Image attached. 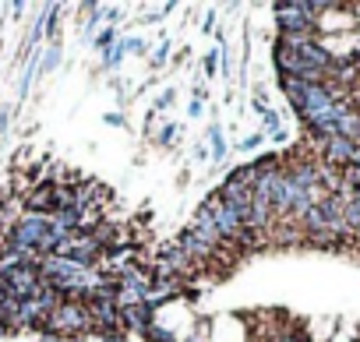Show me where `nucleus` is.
<instances>
[{
	"instance_id": "1",
	"label": "nucleus",
	"mask_w": 360,
	"mask_h": 342,
	"mask_svg": "<svg viewBox=\"0 0 360 342\" xmlns=\"http://www.w3.org/2000/svg\"><path fill=\"white\" fill-rule=\"evenodd\" d=\"M46 335H53V338H78V335H85V331H96V324H92V314H89V307L82 303V300H60V307L46 317Z\"/></svg>"
},
{
	"instance_id": "2",
	"label": "nucleus",
	"mask_w": 360,
	"mask_h": 342,
	"mask_svg": "<svg viewBox=\"0 0 360 342\" xmlns=\"http://www.w3.org/2000/svg\"><path fill=\"white\" fill-rule=\"evenodd\" d=\"M325 8L321 4H304V0H297V4H276V22H279V36H314L318 29V18Z\"/></svg>"
},
{
	"instance_id": "3",
	"label": "nucleus",
	"mask_w": 360,
	"mask_h": 342,
	"mask_svg": "<svg viewBox=\"0 0 360 342\" xmlns=\"http://www.w3.org/2000/svg\"><path fill=\"white\" fill-rule=\"evenodd\" d=\"M85 307H89L92 324H96L99 335H117V331H124V324H120V307H117V300H113V289L92 293V296L85 300Z\"/></svg>"
},
{
	"instance_id": "4",
	"label": "nucleus",
	"mask_w": 360,
	"mask_h": 342,
	"mask_svg": "<svg viewBox=\"0 0 360 342\" xmlns=\"http://www.w3.org/2000/svg\"><path fill=\"white\" fill-rule=\"evenodd\" d=\"M0 286H4L15 300H29V296L43 286L39 265H15V268H8V272H0Z\"/></svg>"
},
{
	"instance_id": "5",
	"label": "nucleus",
	"mask_w": 360,
	"mask_h": 342,
	"mask_svg": "<svg viewBox=\"0 0 360 342\" xmlns=\"http://www.w3.org/2000/svg\"><path fill=\"white\" fill-rule=\"evenodd\" d=\"M57 254H60V258H71V261H78V265H85V268H96V261L103 258V247H99V240H96L92 233H71V237L57 247Z\"/></svg>"
},
{
	"instance_id": "6",
	"label": "nucleus",
	"mask_w": 360,
	"mask_h": 342,
	"mask_svg": "<svg viewBox=\"0 0 360 342\" xmlns=\"http://www.w3.org/2000/svg\"><path fill=\"white\" fill-rule=\"evenodd\" d=\"M209 141H212V155L223 159L226 155V141H223V131L219 127H209Z\"/></svg>"
},
{
	"instance_id": "7",
	"label": "nucleus",
	"mask_w": 360,
	"mask_h": 342,
	"mask_svg": "<svg viewBox=\"0 0 360 342\" xmlns=\"http://www.w3.org/2000/svg\"><path fill=\"white\" fill-rule=\"evenodd\" d=\"M57 29H60V8H57V4H50V8H46V32H50V36H57Z\"/></svg>"
},
{
	"instance_id": "8",
	"label": "nucleus",
	"mask_w": 360,
	"mask_h": 342,
	"mask_svg": "<svg viewBox=\"0 0 360 342\" xmlns=\"http://www.w3.org/2000/svg\"><path fill=\"white\" fill-rule=\"evenodd\" d=\"M57 64H60V43L50 46V53H46V60H43V71H53Z\"/></svg>"
},
{
	"instance_id": "9",
	"label": "nucleus",
	"mask_w": 360,
	"mask_h": 342,
	"mask_svg": "<svg viewBox=\"0 0 360 342\" xmlns=\"http://www.w3.org/2000/svg\"><path fill=\"white\" fill-rule=\"evenodd\" d=\"M120 50H124V53H145V39H124Z\"/></svg>"
},
{
	"instance_id": "10",
	"label": "nucleus",
	"mask_w": 360,
	"mask_h": 342,
	"mask_svg": "<svg viewBox=\"0 0 360 342\" xmlns=\"http://www.w3.org/2000/svg\"><path fill=\"white\" fill-rule=\"evenodd\" d=\"M258 145H262V134H251V138H244V141H240V148H244V152H251V148H258Z\"/></svg>"
},
{
	"instance_id": "11",
	"label": "nucleus",
	"mask_w": 360,
	"mask_h": 342,
	"mask_svg": "<svg viewBox=\"0 0 360 342\" xmlns=\"http://www.w3.org/2000/svg\"><path fill=\"white\" fill-rule=\"evenodd\" d=\"M202 99H205V96H202V92H198V96H195V99H191V117H198V113H202Z\"/></svg>"
},
{
	"instance_id": "12",
	"label": "nucleus",
	"mask_w": 360,
	"mask_h": 342,
	"mask_svg": "<svg viewBox=\"0 0 360 342\" xmlns=\"http://www.w3.org/2000/svg\"><path fill=\"white\" fill-rule=\"evenodd\" d=\"M162 131H166V134H162V145H166V141H173V138H176V127H173V124H169V127H162Z\"/></svg>"
},
{
	"instance_id": "13",
	"label": "nucleus",
	"mask_w": 360,
	"mask_h": 342,
	"mask_svg": "<svg viewBox=\"0 0 360 342\" xmlns=\"http://www.w3.org/2000/svg\"><path fill=\"white\" fill-rule=\"evenodd\" d=\"M106 124H117V127H120V124H124V117H120V113H106Z\"/></svg>"
},
{
	"instance_id": "14",
	"label": "nucleus",
	"mask_w": 360,
	"mask_h": 342,
	"mask_svg": "<svg viewBox=\"0 0 360 342\" xmlns=\"http://www.w3.org/2000/svg\"><path fill=\"white\" fill-rule=\"evenodd\" d=\"M0 131H8V110H0Z\"/></svg>"
},
{
	"instance_id": "15",
	"label": "nucleus",
	"mask_w": 360,
	"mask_h": 342,
	"mask_svg": "<svg viewBox=\"0 0 360 342\" xmlns=\"http://www.w3.org/2000/svg\"><path fill=\"white\" fill-rule=\"evenodd\" d=\"M0 335H11V328H8L4 321H0Z\"/></svg>"
},
{
	"instance_id": "16",
	"label": "nucleus",
	"mask_w": 360,
	"mask_h": 342,
	"mask_svg": "<svg viewBox=\"0 0 360 342\" xmlns=\"http://www.w3.org/2000/svg\"><path fill=\"white\" fill-rule=\"evenodd\" d=\"M43 342H57V338H53V335H46V338H43Z\"/></svg>"
}]
</instances>
